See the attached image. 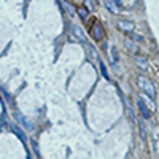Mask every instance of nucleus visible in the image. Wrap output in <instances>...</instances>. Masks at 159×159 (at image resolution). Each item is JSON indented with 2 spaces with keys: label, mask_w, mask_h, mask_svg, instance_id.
I'll return each instance as SVG.
<instances>
[{
  "label": "nucleus",
  "mask_w": 159,
  "mask_h": 159,
  "mask_svg": "<svg viewBox=\"0 0 159 159\" xmlns=\"http://www.w3.org/2000/svg\"><path fill=\"white\" fill-rule=\"evenodd\" d=\"M139 88L143 94H147L150 99H156V89L154 85L151 83V80H148L147 77H139Z\"/></svg>",
  "instance_id": "obj_1"
},
{
  "label": "nucleus",
  "mask_w": 159,
  "mask_h": 159,
  "mask_svg": "<svg viewBox=\"0 0 159 159\" xmlns=\"http://www.w3.org/2000/svg\"><path fill=\"white\" fill-rule=\"evenodd\" d=\"M137 107H139V110H140V113H142L143 118H145V119H150L151 112H150V108L147 107V103H145V100H143L142 97L137 99Z\"/></svg>",
  "instance_id": "obj_2"
},
{
  "label": "nucleus",
  "mask_w": 159,
  "mask_h": 159,
  "mask_svg": "<svg viewBox=\"0 0 159 159\" xmlns=\"http://www.w3.org/2000/svg\"><path fill=\"white\" fill-rule=\"evenodd\" d=\"M91 35L94 40H102V35H103V29L99 22H94L92 29H91Z\"/></svg>",
  "instance_id": "obj_3"
},
{
  "label": "nucleus",
  "mask_w": 159,
  "mask_h": 159,
  "mask_svg": "<svg viewBox=\"0 0 159 159\" xmlns=\"http://www.w3.org/2000/svg\"><path fill=\"white\" fill-rule=\"evenodd\" d=\"M118 26H119L126 33L134 30V24H132V22H127V21H124V19H119V21H118Z\"/></svg>",
  "instance_id": "obj_4"
},
{
  "label": "nucleus",
  "mask_w": 159,
  "mask_h": 159,
  "mask_svg": "<svg viewBox=\"0 0 159 159\" xmlns=\"http://www.w3.org/2000/svg\"><path fill=\"white\" fill-rule=\"evenodd\" d=\"M112 62L113 64H118V51L115 48H112Z\"/></svg>",
  "instance_id": "obj_5"
},
{
  "label": "nucleus",
  "mask_w": 159,
  "mask_h": 159,
  "mask_svg": "<svg viewBox=\"0 0 159 159\" xmlns=\"http://www.w3.org/2000/svg\"><path fill=\"white\" fill-rule=\"evenodd\" d=\"M127 35L132 37V38L137 40V41H143V37H142V35H135V33H132V32H127Z\"/></svg>",
  "instance_id": "obj_6"
},
{
  "label": "nucleus",
  "mask_w": 159,
  "mask_h": 159,
  "mask_svg": "<svg viewBox=\"0 0 159 159\" xmlns=\"http://www.w3.org/2000/svg\"><path fill=\"white\" fill-rule=\"evenodd\" d=\"M78 15H80L83 19H86V18H88V11H86L85 8H78Z\"/></svg>",
  "instance_id": "obj_7"
},
{
  "label": "nucleus",
  "mask_w": 159,
  "mask_h": 159,
  "mask_svg": "<svg viewBox=\"0 0 159 159\" xmlns=\"http://www.w3.org/2000/svg\"><path fill=\"white\" fill-rule=\"evenodd\" d=\"M73 32H75V35L78 37V40H80V41H83V35L80 33V29H78V27H77V29H73Z\"/></svg>",
  "instance_id": "obj_8"
},
{
  "label": "nucleus",
  "mask_w": 159,
  "mask_h": 159,
  "mask_svg": "<svg viewBox=\"0 0 159 159\" xmlns=\"http://www.w3.org/2000/svg\"><path fill=\"white\" fill-rule=\"evenodd\" d=\"M112 2H113L116 6H121V2H119V0H112Z\"/></svg>",
  "instance_id": "obj_9"
}]
</instances>
